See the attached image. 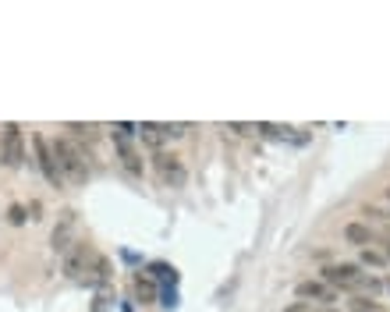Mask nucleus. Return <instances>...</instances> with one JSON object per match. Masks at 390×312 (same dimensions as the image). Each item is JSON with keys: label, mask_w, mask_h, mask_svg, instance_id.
I'll return each instance as SVG.
<instances>
[{"label": "nucleus", "mask_w": 390, "mask_h": 312, "mask_svg": "<svg viewBox=\"0 0 390 312\" xmlns=\"http://www.w3.org/2000/svg\"><path fill=\"white\" fill-rule=\"evenodd\" d=\"M284 312H313V309H309L305 302H298V306H288V309H284Z\"/></svg>", "instance_id": "obj_20"}, {"label": "nucleus", "mask_w": 390, "mask_h": 312, "mask_svg": "<svg viewBox=\"0 0 390 312\" xmlns=\"http://www.w3.org/2000/svg\"><path fill=\"white\" fill-rule=\"evenodd\" d=\"M139 139L160 153V146L167 142V131H163V124H153V121H146V124H139Z\"/></svg>", "instance_id": "obj_10"}, {"label": "nucleus", "mask_w": 390, "mask_h": 312, "mask_svg": "<svg viewBox=\"0 0 390 312\" xmlns=\"http://www.w3.org/2000/svg\"><path fill=\"white\" fill-rule=\"evenodd\" d=\"M67 131H75L78 139H89V142L96 139V128L92 124H67Z\"/></svg>", "instance_id": "obj_15"}, {"label": "nucleus", "mask_w": 390, "mask_h": 312, "mask_svg": "<svg viewBox=\"0 0 390 312\" xmlns=\"http://www.w3.org/2000/svg\"><path fill=\"white\" fill-rule=\"evenodd\" d=\"M135 291H139V298H142V302H153V295H156V288H153V281H146L142 274L135 277Z\"/></svg>", "instance_id": "obj_13"}, {"label": "nucleus", "mask_w": 390, "mask_h": 312, "mask_svg": "<svg viewBox=\"0 0 390 312\" xmlns=\"http://www.w3.org/2000/svg\"><path fill=\"white\" fill-rule=\"evenodd\" d=\"M348 312H384L377 298H352L348 302Z\"/></svg>", "instance_id": "obj_12"}, {"label": "nucleus", "mask_w": 390, "mask_h": 312, "mask_svg": "<svg viewBox=\"0 0 390 312\" xmlns=\"http://www.w3.org/2000/svg\"><path fill=\"white\" fill-rule=\"evenodd\" d=\"M50 146H53V156H57L60 174H64L67 181H75V185H85V178H89L85 149H82V146H75L71 139H57V142H50Z\"/></svg>", "instance_id": "obj_1"}, {"label": "nucleus", "mask_w": 390, "mask_h": 312, "mask_svg": "<svg viewBox=\"0 0 390 312\" xmlns=\"http://www.w3.org/2000/svg\"><path fill=\"white\" fill-rule=\"evenodd\" d=\"M153 277H160V281H174V270H170L167 263H153Z\"/></svg>", "instance_id": "obj_18"}, {"label": "nucleus", "mask_w": 390, "mask_h": 312, "mask_svg": "<svg viewBox=\"0 0 390 312\" xmlns=\"http://www.w3.org/2000/svg\"><path fill=\"white\" fill-rule=\"evenodd\" d=\"M89 259H96V256H92V252H89L85 245H75V249H71V252L64 256V274L78 277V274L85 270V263H89Z\"/></svg>", "instance_id": "obj_9"}, {"label": "nucleus", "mask_w": 390, "mask_h": 312, "mask_svg": "<svg viewBox=\"0 0 390 312\" xmlns=\"http://www.w3.org/2000/svg\"><path fill=\"white\" fill-rule=\"evenodd\" d=\"M345 242H348V245H359V249H369L373 231H369L366 224H348V227H345Z\"/></svg>", "instance_id": "obj_11"}, {"label": "nucleus", "mask_w": 390, "mask_h": 312, "mask_svg": "<svg viewBox=\"0 0 390 312\" xmlns=\"http://www.w3.org/2000/svg\"><path fill=\"white\" fill-rule=\"evenodd\" d=\"M71 235H75V213L67 210V213H60V224L53 227V252H60V256H67L71 249H75V242H71Z\"/></svg>", "instance_id": "obj_7"}, {"label": "nucleus", "mask_w": 390, "mask_h": 312, "mask_svg": "<svg viewBox=\"0 0 390 312\" xmlns=\"http://www.w3.org/2000/svg\"><path fill=\"white\" fill-rule=\"evenodd\" d=\"M362 277L366 274H359L355 263H330V267H323V284H330L334 291H352V288L362 284Z\"/></svg>", "instance_id": "obj_2"}, {"label": "nucleus", "mask_w": 390, "mask_h": 312, "mask_svg": "<svg viewBox=\"0 0 390 312\" xmlns=\"http://www.w3.org/2000/svg\"><path fill=\"white\" fill-rule=\"evenodd\" d=\"M25 213H28V210H25V206H18V203H14V206H11V210H7V220H11V224H14V227H21V224H25Z\"/></svg>", "instance_id": "obj_16"}, {"label": "nucleus", "mask_w": 390, "mask_h": 312, "mask_svg": "<svg viewBox=\"0 0 390 312\" xmlns=\"http://www.w3.org/2000/svg\"><path fill=\"white\" fill-rule=\"evenodd\" d=\"M359 288H362V291H369V298H377V295L384 291V284H380L377 277H362V284H359Z\"/></svg>", "instance_id": "obj_17"}, {"label": "nucleus", "mask_w": 390, "mask_h": 312, "mask_svg": "<svg viewBox=\"0 0 390 312\" xmlns=\"http://www.w3.org/2000/svg\"><path fill=\"white\" fill-rule=\"evenodd\" d=\"M295 295L309 306V302H323V306H334L337 298H341V291H334L330 284H323V281H302L298 288H295Z\"/></svg>", "instance_id": "obj_6"}, {"label": "nucleus", "mask_w": 390, "mask_h": 312, "mask_svg": "<svg viewBox=\"0 0 390 312\" xmlns=\"http://www.w3.org/2000/svg\"><path fill=\"white\" fill-rule=\"evenodd\" d=\"M21 160H25L21 128H18V124H4V131H0V163H4V167H18Z\"/></svg>", "instance_id": "obj_3"}, {"label": "nucleus", "mask_w": 390, "mask_h": 312, "mask_svg": "<svg viewBox=\"0 0 390 312\" xmlns=\"http://www.w3.org/2000/svg\"><path fill=\"white\" fill-rule=\"evenodd\" d=\"M153 167H156V174H160V181L167 185V188H181L185 181H188V174H185V163L178 160V156H170V153H153Z\"/></svg>", "instance_id": "obj_4"}, {"label": "nucleus", "mask_w": 390, "mask_h": 312, "mask_svg": "<svg viewBox=\"0 0 390 312\" xmlns=\"http://www.w3.org/2000/svg\"><path fill=\"white\" fill-rule=\"evenodd\" d=\"M387 291H390V281H387Z\"/></svg>", "instance_id": "obj_22"}, {"label": "nucleus", "mask_w": 390, "mask_h": 312, "mask_svg": "<svg viewBox=\"0 0 390 312\" xmlns=\"http://www.w3.org/2000/svg\"><path fill=\"white\" fill-rule=\"evenodd\" d=\"M234 131H242V135H259V124H231Z\"/></svg>", "instance_id": "obj_19"}, {"label": "nucleus", "mask_w": 390, "mask_h": 312, "mask_svg": "<svg viewBox=\"0 0 390 312\" xmlns=\"http://www.w3.org/2000/svg\"><path fill=\"white\" fill-rule=\"evenodd\" d=\"M362 263H366V267H384L387 256H384V252H373V249H362Z\"/></svg>", "instance_id": "obj_14"}, {"label": "nucleus", "mask_w": 390, "mask_h": 312, "mask_svg": "<svg viewBox=\"0 0 390 312\" xmlns=\"http://www.w3.org/2000/svg\"><path fill=\"white\" fill-rule=\"evenodd\" d=\"M32 146H36V160H39V171H43V178L50 181V185H64V174H60V167H57V156H53V146L43 139V135H32Z\"/></svg>", "instance_id": "obj_5"}, {"label": "nucleus", "mask_w": 390, "mask_h": 312, "mask_svg": "<svg viewBox=\"0 0 390 312\" xmlns=\"http://www.w3.org/2000/svg\"><path fill=\"white\" fill-rule=\"evenodd\" d=\"M114 146H117V153H121L124 167H128L131 174H142V156L135 153V146H131V135H121V131L114 128Z\"/></svg>", "instance_id": "obj_8"}, {"label": "nucleus", "mask_w": 390, "mask_h": 312, "mask_svg": "<svg viewBox=\"0 0 390 312\" xmlns=\"http://www.w3.org/2000/svg\"><path fill=\"white\" fill-rule=\"evenodd\" d=\"M384 256H387V259H390V242H387V252H384Z\"/></svg>", "instance_id": "obj_21"}, {"label": "nucleus", "mask_w": 390, "mask_h": 312, "mask_svg": "<svg viewBox=\"0 0 390 312\" xmlns=\"http://www.w3.org/2000/svg\"><path fill=\"white\" fill-rule=\"evenodd\" d=\"M387 195H390V192H387Z\"/></svg>", "instance_id": "obj_23"}]
</instances>
